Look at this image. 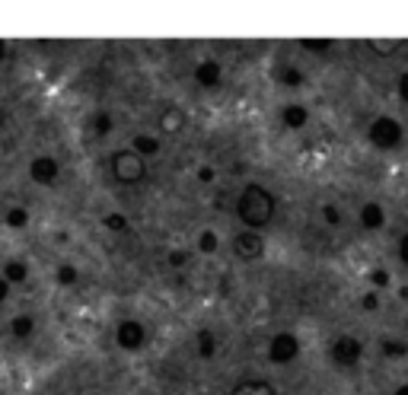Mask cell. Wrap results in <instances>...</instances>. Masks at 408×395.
Returning a JSON list of instances; mask_svg holds the SVG:
<instances>
[{"label": "cell", "mask_w": 408, "mask_h": 395, "mask_svg": "<svg viewBox=\"0 0 408 395\" xmlns=\"http://www.w3.org/2000/svg\"><path fill=\"white\" fill-rule=\"evenodd\" d=\"M402 45H405L402 39H386V42H380V39H370V42H367V48L374 51L376 58H393L395 51L402 48Z\"/></svg>", "instance_id": "20"}, {"label": "cell", "mask_w": 408, "mask_h": 395, "mask_svg": "<svg viewBox=\"0 0 408 395\" xmlns=\"http://www.w3.org/2000/svg\"><path fill=\"white\" fill-rule=\"evenodd\" d=\"M55 281H58V284H61V287H74L77 281H80V271H77V265L64 262V265H58Z\"/></svg>", "instance_id": "24"}, {"label": "cell", "mask_w": 408, "mask_h": 395, "mask_svg": "<svg viewBox=\"0 0 408 395\" xmlns=\"http://www.w3.org/2000/svg\"><path fill=\"white\" fill-rule=\"evenodd\" d=\"M29 179H32L35 185L51 188L58 179H61V163H58V156H51V153H39V156L29 163Z\"/></svg>", "instance_id": "8"}, {"label": "cell", "mask_w": 408, "mask_h": 395, "mask_svg": "<svg viewBox=\"0 0 408 395\" xmlns=\"http://www.w3.org/2000/svg\"><path fill=\"white\" fill-rule=\"evenodd\" d=\"M195 347H198L201 361H214L217 357V335L211 332V328H198V335H195Z\"/></svg>", "instance_id": "17"}, {"label": "cell", "mask_w": 408, "mask_h": 395, "mask_svg": "<svg viewBox=\"0 0 408 395\" xmlns=\"http://www.w3.org/2000/svg\"><path fill=\"white\" fill-rule=\"evenodd\" d=\"M389 281H393V278H389L386 268H374V271H370V284H374L376 290H380V287H389Z\"/></svg>", "instance_id": "29"}, {"label": "cell", "mask_w": 408, "mask_h": 395, "mask_svg": "<svg viewBox=\"0 0 408 395\" xmlns=\"http://www.w3.org/2000/svg\"><path fill=\"white\" fill-rule=\"evenodd\" d=\"M109 173L118 185L134 188L147 182V160H140L131 147H121V150H112L109 156Z\"/></svg>", "instance_id": "2"}, {"label": "cell", "mask_w": 408, "mask_h": 395, "mask_svg": "<svg viewBox=\"0 0 408 395\" xmlns=\"http://www.w3.org/2000/svg\"><path fill=\"white\" fill-rule=\"evenodd\" d=\"M4 58H7V42L0 39V64H4Z\"/></svg>", "instance_id": "35"}, {"label": "cell", "mask_w": 408, "mask_h": 395, "mask_svg": "<svg viewBox=\"0 0 408 395\" xmlns=\"http://www.w3.org/2000/svg\"><path fill=\"white\" fill-rule=\"evenodd\" d=\"M7 125V109H4V105H0V128Z\"/></svg>", "instance_id": "37"}, {"label": "cell", "mask_w": 408, "mask_h": 395, "mask_svg": "<svg viewBox=\"0 0 408 395\" xmlns=\"http://www.w3.org/2000/svg\"><path fill=\"white\" fill-rule=\"evenodd\" d=\"M86 128H90V134L96 140H103V138H109V134L115 131V115H112L109 109H96L90 118H86Z\"/></svg>", "instance_id": "11"}, {"label": "cell", "mask_w": 408, "mask_h": 395, "mask_svg": "<svg viewBox=\"0 0 408 395\" xmlns=\"http://www.w3.org/2000/svg\"><path fill=\"white\" fill-rule=\"evenodd\" d=\"M221 80H223V67L214 58H208V61H201L198 67H195V83H198L201 90H217Z\"/></svg>", "instance_id": "10"}, {"label": "cell", "mask_w": 408, "mask_h": 395, "mask_svg": "<svg viewBox=\"0 0 408 395\" xmlns=\"http://www.w3.org/2000/svg\"><path fill=\"white\" fill-rule=\"evenodd\" d=\"M322 220L329 223V227H338V223H341V210H338V204H322Z\"/></svg>", "instance_id": "27"}, {"label": "cell", "mask_w": 408, "mask_h": 395, "mask_svg": "<svg viewBox=\"0 0 408 395\" xmlns=\"http://www.w3.org/2000/svg\"><path fill=\"white\" fill-rule=\"evenodd\" d=\"M277 214V198L258 182L242 185V192L236 194V217L242 220L246 229H258L262 233Z\"/></svg>", "instance_id": "1"}, {"label": "cell", "mask_w": 408, "mask_h": 395, "mask_svg": "<svg viewBox=\"0 0 408 395\" xmlns=\"http://www.w3.org/2000/svg\"><path fill=\"white\" fill-rule=\"evenodd\" d=\"M7 332H10V338H16V341L32 338V332H35V316H32V312H20V316H13V319L7 322Z\"/></svg>", "instance_id": "14"}, {"label": "cell", "mask_w": 408, "mask_h": 395, "mask_svg": "<svg viewBox=\"0 0 408 395\" xmlns=\"http://www.w3.org/2000/svg\"><path fill=\"white\" fill-rule=\"evenodd\" d=\"M230 395H277V389L268 380H242L230 389Z\"/></svg>", "instance_id": "16"}, {"label": "cell", "mask_w": 408, "mask_h": 395, "mask_svg": "<svg viewBox=\"0 0 408 395\" xmlns=\"http://www.w3.org/2000/svg\"><path fill=\"white\" fill-rule=\"evenodd\" d=\"M10 293H13V287H10L7 281L0 278V306H4V303H7V300H10Z\"/></svg>", "instance_id": "34"}, {"label": "cell", "mask_w": 408, "mask_h": 395, "mask_svg": "<svg viewBox=\"0 0 408 395\" xmlns=\"http://www.w3.org/2000/svg\"><path fill=\"white\" fill-rule=\"evenodd\" d=\"M0 278L7 281L10 287H13V284H26V281H29V265L22 262V258H10V262H4Z\"/></svg>", "instance_id": "15"}, {"label": "cell", "mask_w": 408, "mask_h": 395, "mask_svg": "<svg viewBox=\"0 0 408 395\" xmlns=\"http://www.w3.org/2000/svg\"><path fill=\"white\" fill-rule=\"evenodd\" d=\"M360 227L364 229H383L386 227V210H383L380 201H367L360 208Z\"/></svg>", "instance_id": "13"}, {"label": "cell", "mask_w": 408, "mask_h": 395, "mask_svg": "<svg viewBox=\"0 0 408 395\" xmlns=\"http://www.w3.org/2000/svg\"><path fill=\"white\" fill-rule=\"evenodd\" d=\"M4 220H7L10 229H26L32 217H29V208H22V204H13V208L7 210V217H4Z\"/></svg>", "instance_id": "22"}, {"label": "cell", "mask_w": 408, "mask_h": 395, "mask_svg": "<svg viewBox=\"0 0 408 395\" xmlns=\"http://www.w3.org/2000/svg\"><path fill=\"white\" fill-rule=\"evenodd\" d=\"M329 361L335 363V367H357L360 361H364V344H360V338H354V335H338V338L329 344Z\"/></svg>", "instance_id": "4"}, {"label": "cell", "mask_w": 408, "mask_h": 395, "mask_svg": "<svg viewBox=\"0 0 408 395\" xmlns=\"http://www.w3.org/2000/svg\"><path fill=\"white\" fill-rule=\"evenodd\" d=\"M306 121H310V109L300 102H287L281 109V125L287 128V131H300V128H306Z\"/></svg>", "instance_id": "12"}, {"label": "cell", "mask_w": 408, "mask_h": 395, "mask_svg": "<svg viewBox=\"0 0 408 395\" xmlns=\"http://www.w3.org/2000/svg\"><path fill=\"white\" fill-rule=\"evenodd\" d=\"M159 138H153V134H134L131 138V150L138 153L140 160H150V156H157L159 153Z\"/></svg>", "instance_id": "18"}, {"label": "cell", "mask_w": 408, "mask_h": 395, "mask_svg": "<svg viewBox=\"0 0 408 395\" xmlns=\"http://www.w3.org/2000/svg\"><path fill=\"white\" fill-rule=\"evenodd\" d=\"M188 262H192V252H188V249H173V252L166 255V265H169V268H185Z\"/></svg>", "instance_id": "26"}, {"label": "cell", "mask_w": 408, "mask_h": 395, "mask_svg": "<svg viewBox=\"0 0 408 395\" xmlns=\"http://www.w3.org/2000/svg\"><path fill=\"white\" fill-rule=\"evenodd\" d=\"M399 262H402V265H408V233L399 239Z\"/></svg>", "instance_id": "33"}, {"label": "cell", "mask_w": 408, "mask_h": 395, "mask_svg": "<svg viewBox=\"0 0 408 395\" xmlns=\"http://www.w3.org/2000/svg\"><path fill=\"white\" fill-rule=\"evenodd\" d=\"M214 179H217L214 166H198V182H201V185H211Z\"/></svg>", "instance_id": "31"}, {"label": "cell", "mask_w": 408, "mask_h": 395, "mask_svg": "<svg viewBox=\"0 0 408 395\" xmlns=\"http://www.w3.org/2000/svg\"><path fill=\"white\" fill-rule=\"evenodd\" d=\"M265 252H268V243L258 229H239L233 236V255L239 262H258V258H265Z\"/></svg>", "instance_id": "6"}, {"label": "cell", "mask_w": 408, "mask_h": 395, "mask_svg": "<svg viewBox=\"0 0 408 395\" xmlns=\"http://www.w3.org/2000/svg\"><path fill=\"white\" fill-rule=\"evenodd\" d=\"M275 80L281 86H287V90H300V86L306 83V76H303V70H300V67H277Z\"/></svg>", "instance_id": "19"}, {"label": "cell", "mask_w": 408, "mask_h": 395, "mask_svg": "<svg viewBox=\"0 0 408 395\" xmlns=\"http://www.w3.org/2000/svg\"><path fill=\"white\" fill-rule=\"evenodd\" d=\"M147 338H150V332H147V326L140 319H121L115 326V344L121 347V351H128V354L144 351Z\"/></svg>", "instance_id": "5"}, {"label": "cell", "mask_w": 408, "mask_h": 395, "mask_svg": "<svg viewBox=\"0 0 408 395\" xmlns=\"http://www.w3.org/2000/svg\"><path fill=\"white\" fill-rule=\"evenodd\" d=\"M303 48L306 51H316V55H325V51H332V42H329V39H319V42H316V39H306Z\"/></svg>", "instance_id": "28"}, {"label": "cell", "mask_w": 408, "mask_h": 395, "mask_svg": "<svg viewBox=\"0 0 408 395\" xmlns=\"http://www.w3.org/2000/svg\"><path fill=\"white\" fill-rule=\"evenodd\" d=\"M402 138H405V131H402V121L393 115H380L370 121V128H367V140L374 147H380V150H395V147L402 144Z\"/></svg>", "instance_id": "3"}, {"label": "cell", "mask_w": 408, "mask_h": 395, "mask_svg": "<svg viewBox=\"0 0 408 395\" xmlns=\"http://www.w3.org/2000/svg\"><path fill=\"white\" fill-rule=\"evenodd\" d=\"M217 249H221V239H217L214 229H201V236H198V252H201V255H217Z\"/></svg>", "instance_id": "23"}, {"label": "cell", "mask_w": 408, "mask_h": 395, "mask_svg": "<svg viewBox=\"0 0 408 395\" xmlns=\"http://www.w3.org/2000/svg\"><path fill=\"white\" fill-rule=\"evenodd\" d=\"M380 351H383V357H389V361H402V357H408V341L383 338L380 341Z\"/></svg>", "instance_id": "21"}, {"label": "cell", "mask_w": 408, "mask_h": 395, "mask_svg": "<svg viewBox=\"0 0 408 395\" xmlns=\"http://www.w3.org/2000/svg\"><path fill=\"white\" fill-rule=\"evenodd\" d=\"M157 128H159V134H166V138H179V134L185 131V112H182L179 105H166L157 118Z\"/></svg>", "instance_id": "9"}, {"label": "cell", "mask_w": 408, "mask_h": 395, "mask_svg": "<svg viewBox=\"0 0 408 395\" xmlns=\"http://www.w3.org/2000/svg\"><path fill=\"white\" fill-rule=\"evenodd\" d=\"M376 306H380V293H376V290L364 293V300H360V309H364V312H374Z\"/></svg>", "instance_id": "30"}, {"label": "cell", "mask_w": 408, "mask_h": 395, "mask_svg": "<svg viewBox=\"0 0 408 395\" xmlns=\"http://www.w3.org/2000/svg\"><path fill=\"white\" fill-rule=\"evenodd\" d=\"M395 90H399V99H402V102L408 105V70L399 76V86H395Z\"/></svg>", "instance_id": "32"}, {"label": "cell", "mask_w": 408, "mask_h": 395, "mask_svg": "<svg viewBox=\"0 0 408 395\" xmlns=\"http://www.w3.org/2000/svg\"><path fill=\"white\" fill-rule=\"evenodd\" d=\"M103 227L109 229V233H128V229H131V223H128L125 214H105L103 217Z\"/></svg>", "instance_id": "25"}, {"label": "cell", "mask_w": 408, "mask_h": 395, "mask_svg": "<svg viewBox=\"0 0 408 395\" xmlns=\"http://www.w3.org/2000/svg\"><path fill=\"white\" fill-rule=\"evenodd\" d=\"M393 395H408V382H402V386L399 389H395V392Z\"/></svg>", "instance_id": "36"}, {"label": "cell", "mask_w": 408, "mask_h": 395, "mask_svg": "<svg viewBox=\"0 0 408 395\" xmlns=\"http://www.w3.org/2000/svg\"><path fill=\"white\" fill-rule=\"evenodd\" d=\"M300 357V338L294 332H277L275 338L268 341V361L275 367H287Z\"/></svg>", "instance_id": "7"}]
</instances>
